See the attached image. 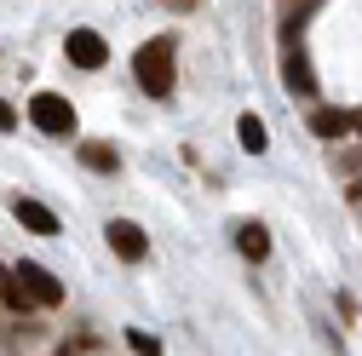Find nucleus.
I'll return each mask as SVG.
<instances>
[{"label": "nucleus", "mask_w": 362, "mask_h": 356, "mask_svg": "<svg viewBox=\"0 0 362 356\" xmlns=\"http://www.w3.org/2000/svg\"><path fill=\"white\" fill-rule=\"evenodd\" d=\"M173 75H178V69H173V40H167V35H161V40H144V47L132 52V81H139L150 98H167V93H173Z\"/></svg>", "instance_id": "1"}, {"label": "nucleus", "mask_w": 362, "mask_h": 356, "mask_svg": "<svg viewBox=\"0 0 362 356\" xmlns=\"http://www.w3.org/2000/svg\"><path fill=\"white\" fill-rule=\"evenodd\" d=\"M29 121L47 132V138H75V104L58 93H35L29 98Z\"/></svg>", "instance_id": "2"}, {"label": "nucleus", "mask_w": 362, "mask_h": 356, "mask_svg": "<svg viewBox=\"0 0 362 356\" xmlns=\"http://www.w3.org/2000/svg\"><path fill=\"white\" fill-rule=\"evenodd\" d=\"M12 271L23 276V287L35 293V304H40V310H52V304H64V282H58V276L47 271V264H12Z\"/></svg>", "instance_id": "3"}, {"label": "nucleus", "mask_w": 362, "mask_h": 356, "mask_svg": "<svg viewBox=\"0 0 362 356\" xmlns=\"http://www.w3.org/2000/svg\"><path fill=\"white\" fill-rule=\"evenodd\" d=\"M110 247H115V259H127V264H139L144 253H150V242H144V230L132 225V218H110Z\"/></svg>", "instance_id": "4"}, {"label": "nucleus", "mask_w": 362, "mask_h": 356, "mask_svg": "<svg viewBox=\"0 0 362 356\" xmlns=\"http://www.w3.org/2000/svg\"><path fill=\"white\" fill-rule=\"evenodd\" d=\"M64 52H69V64H81V69H104V40L93 35V29H69V40H64Z\"/></svg>", "instance_id": "5"}, {"label": "nucleus", "mask_w": 362, "mask_h": 356, "mask_svg": "<svg viewBox=\"0 0 362 356\" xmlns=\"http://www.w3.org/2000/svg\"><path fill=\"white\" fill-rule=\"evenodd\" d=\"M282 81H288L293 98H316V69H310V58H305L299 47H288V58H282Z\"/></svg>", "instance_id": "6"}, {"label": "nucleus", "mask_w": 362, "mask_h": 356, "mask_svg": "<svg viewBox=\"0 0 362 356\" xmlns=\"http://www.w3.org/2000/svg\"><path fill=\"white\" fill-rule=\"evenodd\" d=\"M12 218L23 230H35V236H58V218H52V207H40L35 196H12Z\"/></svg>", "instance_id": "7"}, {"label": "nucleus", "mask_w": 362, "mask_h": 356, "mask_svg": "<svg viewBox=\"0 0 362 356\" xmlns=\"http://www.w3.org/2000/svg\"><path fill=\"white\" fill-rule=\"evenodd\" d=\"M0 304H12V310H23V316L35 310V293L23 287V276H18V271H0Z\"/></svg>", "instance_id": "8"}, {"label": "nucleus", "mask_w": 362, "mask_h": 356, "mask_svg": "<svg viewBox=\"0 0 362 356\" xmlns=\"http://www.w3.org/2000/svg\"><path fill=\"white\" fill-rule=\"evenodd\" d=\"M236 144H242L247 155H264L270 138H264V121H259V115H242V121H236Z\"/></svg>", "instance_id": "9"}, {"label": "nucleus", "mask_w": 362, "mask_h": 356, "mask_svg": "<svg viewBox=\"0 0 362 356\" xmlns=\"http://www.w3.org/2000/svg\"><path fill=\"white\" fill-rule=\"evenodd\" d=\"M310 132H316V138H339V132H351V115L345 109H316L310 115Z\"/></svg>", "instance_id": "10"}, {"label": "nucleus", "mask_w": 362, "mask_h": 356, "mask_svg": "<svg viewBox=\"0 0 362 356\" xmlns=\"http://www.w3.org/2000/svg\"><path fill=\"white\" fill-rule=\"evenodd\" d=\"M236 247H242L247 259H264V253H270V236H264V225H242V230H236Z\"/></svg>", "instance_id": "11"}, {"label": "nucleus", "mask_w": 362, "mask_h": 356, "mask_svg": "<svg viewBox=\"0 0 362 356\" xmlns=\"http://www.w3.org/2000/svg\"><path fill=\"white\" fill-rule=\"evenodd\" d=\"M81 161L93 167V172H115V150L110 144H81Z\"/></svg>", "instance_id": "12"}, {"label": "nucleus", "mask_w": 362, "mask_h": 356, "mask_svg": "<svg viewBox=\"0 0 362 356\" xmlns=\"http://www.w3.org/2000/svg\"><path fill=\"white\" fill-rule=\"evenodd\" d=\"M127 345H132V350H139V356H161V339H150V333H139V328H132V333H127Z\"/></svg>", "instance_id": "13"}, {"label": "nucleus", "mask_w": 362, "mask_h": 356, "mask_svg": "<svg viewBox=\"0 0 362 356\" xmlns=\"http://www.w3.org/2000/svg\"><path fill=\"white\" fill-rule=\"evenodd\" d=\"M0 132H18V109H12L6 98H0Z\"/></svg>", "instance_id": "14"}, {"label": "nucleus", "mask_w": 362, "mask_h": 356, "mask_svg": "<svg viewBox=\"0 0 362 356\" xmlns=\"http://www.w3.org/2000/svg\"><path fill=\"white\" fill-rule=\"evenodd\" d=\"M173 6H178V12H185V6H190V0H173Z\"/></svg>", "instance_id": "15"}]
</instances>
